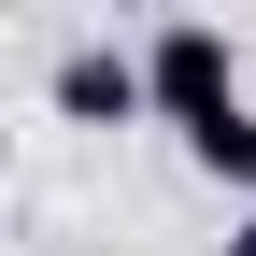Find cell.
<instances>
[{
	"mask_svg": "<svg viewBox=\"0 0 256 256\" xmlns=\"http://www.w3.org/2000/svg\"><path fill=\"white\" fill-rule=\"evenodd\" d=\"M142 72H156V128H171V142H200V128L242 114V57H228V28H214V14H171Z\"/></svg>",
	"mask_w": 256,
	"mask_h": 256,
	"instance_id": "cell-1",
	"label": "cell"
},
{
	"mask_svg": "<svg viewBox=\"0 0 256 256\" xmlns=\"http://www.w3.org/2000/svg\"><path fill=\"white\" fill-rule=\"evenodd\" d=\"M57 114H72V128H142L156 114V72L114 57V43H72V57H57Z\"/></svg>",
	"mask_w": 256,
	"mask_h": 256,
	"instance_id": "cell-2",
	"label": "cell"
},
{
	"mask_svg": "<svg viewBox=\"0 0 256 256\" xmlns=\"http://www.w3.org/2000/svg\"><path fill=\"white\" fill-rule=\"evenodd\" d=\"M185 156H200V171H214V185H228V200L256 214V114H228V128H200Z\"/></svg>",
	"mask_w": 256,
	"mask_h": 256,
	"instance_id": "cell-3",
	"label": "cell"
},
{
	"mask_svg": "<svg viewBox=\"0 0 256 256\" xmlns=\"http://www.w3.org/2000/svg\"><path fill=\"white\" fill-rule=\"evenodd\" d=\"M128 14H156V28H171V14H185V0H128Z\"/></svg>",
	"mask_w": 256,
	"mask_h": 256,
	"instance_id": "cell-4",
	"label": "cell"
},
{
	"mask_svg": "<svg viewBox=\"0 0 256 256\" xmlns=\"http://www.w3.org/2000/svg\"><path fill=\"white\" fill-rule=\"evenodd\" d=\"M228 256H256V214H242V228H228Z\"/></svg>",
	"mask_w": 256,
	"mask_h": 256,
	"instance_id": "cell-5",
	"label": "cell"
}]
</instances>
